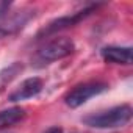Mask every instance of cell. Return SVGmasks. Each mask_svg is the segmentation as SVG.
<instances>
[{"instance_id": "obj_2", "label": "cell", "mask_w": 133, "mask_h": 133, "mask_svg": "<svg viewBox=\"0 0 133 133\" xmlns=\"http://www.w3.org/2000/svg\"><path fill=\"white\" fill-rule=\"evenodd\" d=\"M75 49V44L71 38L61 36V38H53L49 42H45L36 53V58L42 64H50L53 61H59L66 56H69Z\"/></svg>"}, {"instance_id": "obj_3", "label": "cell", "mask_w": 133, "mask_h": 133, "mask_svg": "<svg viewBox=\"0 0 133 133\" xmlns=\"http://www.w3.org/2000/svg\"><path fill=\"white\" fill-rule=\"evenodd\" d=\"M108 89V85L103 82H86L74 86L68 94L64 96V103L71 108H78L83 103H86L89 99L105 92Z\"/></svg>"}, {"instance_id": "obj_8", "label": "cell", "mask_w": 133, "mask_h": 133, "mask_svg": "<svg viewBox=\"0 0 133 133\" xmlns=\"http://www.w3.org/2000/svg\"><path fill=\"white\" fill-rule=\"evenodd\" d=\"M11 3H0V19L8 16V10H10Z\"/></svg>"}, {"instance_id": "obj_5", "label": "cell", "mask_w": 133, "mask_h": 133, "mask_svg": "<svg viewBox=\"0 0 133 133\" xmlns=\"http://www.w3.org/2000/svg\"><path fill=\"white\" fill-rule=\"evenodd\" d=\"M97 6H99V5H92V6H89V8H85L83 11H78V13H74V14H69V16H63V17H59V19L52 21V22L39 33V36H42V35H52V33H56V31H59V30L69 28V27L78 24L82 19H85V17L89 16L94 10H97Z\"/></svg>"}, {"instance_id": "obj_6", "label": "cell", "mask_w": 133, "mask_h": 133, "mask_svg": "<svg viewBox=\"0 0 133 133\" xmlns=\"http://www.w3.org/2000/svg\"><path fill=\"white\" fill-rule=\"evenodd\" d=\"M100 55L103 61L111 64H131V47H117V45H108L100 50Z\"/></svg>"}, {"instance_id": "obj_4", "label": "cell", "mask_w": 133, "mask_h": 133, "mask_svg": "<svg viewBox=\"0 0 133 133\" xmlns=\"http://www.w3.org/2000/svg\"><path fill=\"white\" fill-rule=\"evenodd\" d=\"M44 88V82L39 78V77H30V78H25L10 96H8V100L16 103V102H22V100H28L31 97H36Z\"/></svg>"}, {"instance_id": "obj_10", "label": "cell", "mask_w": 133, "mask_h": 133, "mask_svg": "<svg viewBox=\"0 0 133 133\" xmlns=\"http://www.w3.org/2000/svg\"><path fill=\"white\" fill-rule=\"evenodd\" d=\"M0 38H3V36H2V35H0Z\"/></svg>"}, {"instance_id": "obj_7", "label": "cell", "mask_w": 133, "mask_h": 133, "mask_svg": "<svg viewBox=\"0 0 133 133\" xmlns=\"http://www.w3.org/2000/svg\"><path fill=\"white\" fill-rule=\"evenodd\" d=\"M25 116H27V111L21 107H11L8 110H2L0 111V130L19 124L21 121H24Z\"/></svg>"}, {"instance_id": "obj_1", "label": "cell", "mask_w": 133, "mask_h": 133, "mask_svg": "<svg viewBox=\"0 0 133 133\" xmlns=\"http://www.w3.org/2000/svg\"><path fill=\"white\" fill-rule=\"evenodd\" d=\"M131 114L133 110L128 103H122L103 111H97V113H91L88 116H85L82 121L83 124L92 127V128H117V127H124L131 121Z\"/></svg>"}, {"instance_id": "obj_9", "label": "cell", "mask_w": 133, "mask_h": 133, "mask_svg": "<svg viewBox=\"0 0 133 133\" xmlns=\"http://www.w3.org/2000/svg\"><path fill=\"white\" fill-rule=\"evenodd\" d=\"M45 133H63V130H61L59 127H52V128H49Z\"/></svg>"}]
</instances>
